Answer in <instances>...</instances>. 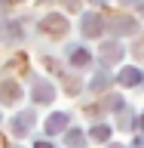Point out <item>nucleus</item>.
<instances>
[{"label": "nucleus", "instance_id": "nucleus-5", "mask_svg": "<svg viewBox=\"0 0 144 148\" xmlns=\"http://www.w3.org/2000/svg\"><path fill=\"white\" fill-rule=\"evenodd\" d=\"M141 130H144V120H141Z\"/></svg>", "mask_w": 144, "mask_h": 148}, {"label": "nucleus", "instance_id": "nucleus-3", "mask_svg": "<svg viewBox=\"0 0 144 148\" xmlns=\"http://www.w3.org/2000/svg\"><path fill=\"white\" fill-rule=\"evenodd\" d=\"M83 31H86V34H98V31H101L98 18H95V16H89V18H86V22H83Z\"/></svg>", "mask_w": 144, "mask_h": 148}, {"label": "nucleus", "instance_id": "nucleus-4", "mask_svg": "<svg viewBox=\"0 0 144 148\" xmlns=\"http://www.w3.org/2000/svg\"><path fill=\"white\" fill-rule=\"evenodd\" d=\"M120 80H123V83H138V80H141V74H138L135 68H129V71H123V77H120Z\"/></svg>", "mask_w": 144, "mask_h": 148}, {"label": "nucleus", "instance_id": "nucleus-2", "mask_svg": "<svg viewBox=\"0 0 144 148\" xmlns=\"http://www.w3.org/2000/svg\"><path fill=\"white\" fill-rule=\"evenodd\" d=\"M64 123H68V117H64V114H52V117H49V133H58V130L64 127Z\"/></svg>", "mask_w": 144, "mask_h": 148}, {"label": "nucleus", "instance_id": "nucleus-1", "mask_svg": "<svg viewBox=\"0 0 144 148\" xmlns=\"http://www.w3.org/2000/svg\"><path fill=\"white\" fill-rule=\"evenodd\" d=\"M34 96H40V99H37V102H49V99H52V86H49V83H43V80H40V83H37V86H34Z\"/></svg>", "mask_w": 144, "mask_h": 148}]
</instances>
